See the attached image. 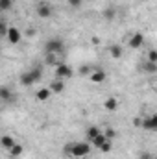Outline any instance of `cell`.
<instances>
[{
	"label": "cell",
	"instance_id": "obj_25",
	"mask_svg": "<svg viewBox=\"0 0 157 159\" xmlns=\"http://www.w3.org/2000/svg\"><path fill=\"white\" fill-rule=\"evenodd\" d=\"M7 28H9L7 20H6V19H0V39H2V37H6V34H7Z\"/></svg>",
	"mask_w": 157,
	"mask_h": 159
},
{
	"label": "cell",
	"instance_id": "obj_23",
	"mask_svg": "<svg viewBox=\"0 0 157 159\" xmlns=\"http://www.w3.org/2000/svg\"><path fill=\"white\" fill-rule=\"evenodd\" d=\"M102 133H104V137H105L107 141H111V143H113V139L117 137V131H115L113 128H105V129H104Z\"/></svg>",
	"mask_w": 157,
	"mask_h": 159
},
{
	"label": "cell",
	"instance_id": "obj_13",
	"mask_svg": "<svg viewBox=\"0 0 157 159\" xmlns=\"http://www.w3.org/2000/svg\"><path fill=\"white\" fill-rule=\"evenodd\" d=\"M19 81H20L24 87H30V85H34V83H35V80H34V76L30 74V70L22 72V74H20V78H19Z\"/></svg>",
	"mask_w": 157,
	"mask_h": 159
},
{
	"label": "cell",
	"instance_id": "obj_12",
	"mask_svg": "<svg viewBox=\"0 0 157 159\" xmlns=\"http://www.w3.org/2000/svg\"><path fill=\"white\" fill-rule=\"evenodd\" d=\"M104 109H105V111H111V113L117 111L118 109V100L115 96H107V98L104 100Z\"/></svg>",
	"mask_w": 157,
	"mask_h": 159
},
{
	"label": "cell",
	"instance_id": "obj_8",
	"mask_svg": "<svg viewBox=\"0 0 157 159\" xmlns=\"http://www.w3.org/2000/svg\"><path fill=\"white\" fill-rule=\"evenodd\" d=\"M89 80H91L92 83H104V81L107 80V74H105L104 69H92V72L89 74Z\"/></svg>",
	"mask_w": 157,
	"mask_h": 159
},
{
	"label": "cell",
	"instance_id": "obj_30",
	"mask_svg": "<svg viewBox=\"0 0 157 159\" xmlns=\"http://www.w3.org/2000/svg\"><path fill=\"white\" fill-rule=\"evenodd\" d=\"M141 120H142V117H135L133 119V126L135 128H141Z\"/></svg>",
	"mask_w": 157,
	"mask_h": 159
},
{
	"label": "cell",
	"instance_id": "obj_29",
	"mask_svg": "<svg viewBox=\"0 0 157 159\" xmlns=\"http://www.w3.org/2000/svg\"><path fill=\"white\" fill-rule=\"evenodd\" d=\"M67 2H69V6H70V7H74V9H78L79 6L83 4V0H67Z\"/></svg>",
	"mask_w": 157,
	"mask_h": 159
},
{
	"label": "cell",
	"instance_id": "obj_3",
	"mask_svg": "<svg viewBox=\"0 0 157 159\" xmlns=\"http://www.w3.org/2000/svg\"><path fill=\"white\" fill-rule=\"evenodd\" d=\"M54 74H56V78H57V80H70L72 76H74V70H72V67H70L69 63L59 61V63L56 65Z\"/></svg>",
	"mask_w": 157,
	"mask_h": 159
},
{
	"label": "cell",
	"instance_id": "obj_5",
	"mask_svg": "<svg viewBox=\"0 0 157 159\" xmlns=\"http://www.w3.org/2000/svg\"><path fill=\"white\" fill-rule=\"evenodd\" d=\"M142 44H144V35H142L141 32H135V34L129 35V39H128V46H129V48L137 50V48H141Z\"/></svg>",
	"mask_w": 157,
	"mask_h": 159
},
{
	"label": "cell",
	"instance_id": "obj_18",
	"mask_svg": "<svg viewBox=\"0 0 157 159\" xmlns=\"http://www.w3.org/2000/svg\"><path fill=\"white\" fill-rule=\"evenodd\" d=\"M30 74L34 76L35 83H37V81H41V78H43V65H34V67L30 69Z\"/></svg>",
	"mask_w": 157,
	"mask_h": 159
},
{
	"label": "cell",
	"instance_id": "obj_11",
	"mask_svg": "<svg viewBox=\"0 0 157 159\" xmlns=\"http://www.w3.org/2000/svg\"><path fill=\"white\" fill-rule=\"evenodd\" d=\"M7 154H9V157H11V159H19L22 154H24V146H22V144H19V143H15V144L7 150Z\"/></svg>",
	"mask_w": 157,
	"mask_h": 159
},
{
	"label": "cell",
	"instance_id": "obj_21",
	"mask_svg": "<svg viewBox=\"0 0 157 159\" xmlns=\"http://www.w3.org/2000/svg\"><path fill=\"white\" fill-rule=\"evenodd\" d=\"M44 63H46V65H50V67H56V65L59 63L57 54H44Z\"/></svg>",
	"mask_w": 157,
	"mask_h": 159
},
{
	"label": "cell",
	"instance_id": "obj_27",
	"mask_svg": "<svg viewBox=\"0 0 157 159\" xmlns=\"http://www.w3.org/2000/svg\"><path fill=\"white\" fill-rule=\"evenodd\" d=\"M91 72H92V69H91L89 65H81V67H79V74H81V76H89Z\"/></svg>",
	"mask_w": 157,
	"mask_h": 159
},
{
	"label": "cell",
	"instance_id": "obj_1",
	"mask_svg": "<svg viewBox=\"0 0 157 159\" xmlns=\"http://www.w3.org/2000/svg\"><path fill=\"white\" fill-rule=\"evenodd\" d=\"M63 154L74 159L87 157L91 154V143H87V141H70V143H67L63 146Z\"/></svg>",
	"mask_w": 157,
	"mask_h": 159
},
{
	"label": "cell",
	"instance_id": "obj_24",
	"mask_svg": "<svg viewBox=\"0 0 157 159\" xmlns=\"http://www.w3.org/2000/svg\"><path fill=\"white\" fill-rule=\"evenodd\" d=\"M15 0H0V11H9L13 7Z\"/></svg>",
	"mask_w": 157,
	"mask_h": 159
},
{
	"label": "cell",
	"instance_id": "obj_20",
	"mask_svg": "<svg viewBox=\"0 0 157 159\" xmlns=\"http://www.w3.org/2000/svg\"><path fill=\"white\" fill-rule=\"evenodd\" d=\"M115 17H117V9H115L113 6H107V7L104 9V19H105V20H113Z\"/></svg>",
	"mask_w": 157,
	"mask_h": 159
},
{
	"label": "cell",
	"instance_id": "obj_9",
	"mask_svg": "<svg viewBox=\"0 0 157 159\" xmlns=\"http://www.w3.org/2000/svg\"><path fill=\"white\" fill-rule=\"evenodd\" d=\"M48 89H50V93H52V94H59V93H63V91H65V81H63V80H57V78L52 80Z\"/></svg>",
	"mask_w": 157,
	"mask_h": 159
},
{
	"label": "cell",
	"instance_id": "obj_7",
	"mask_svg": "<svg viewBox=\"0 0 157 159\" xmlns=\"http://www.w3.org/2000/svg\"><path fill=\"white\" fill-rule=\"evenodd\" d=\"M35 13H37L39 19H48V17H52V6L46 4V2H41L35 7Z\"/></svg>",
	"mask_w": 157,
	"mask_h": 159
},
{
	"label": "cell",
	"instance_id": "obj_10",
	"mask_svg": "<svg viewBox=\"0 0 157 159\" xmlns=\"http://www.w3.org/2000/svg\"><path fill=\"white\" fill-rule=\"evenodd\" d=\"M13 98H15V93H13L7 85H2V87H0V100H2V102H11Z\"/></svg>",
	"mask_w": 157,
	"mask_h": 159
},
{
	"label": "cell",
	"instance_id": "obj_19",
	"mask_svg": "<svg viewBox=\"0 0 157 159\" xmlns=\"http://www.w3.org/2000/svg\"><path fill=\"white\" fill-rule=\"evenodd\" d=\"M141 69H142L144 72H148V74H155V72H157V63H152V61H144Z\"/></svg>",
	"mask_w": 157,
	"mask_h": 159
},
{
	"label": "cell",
	"instance_id": "obj_6",
	"mask_svg": "<svg viewBox=\"0 0 157 159\" xmlns=\"http://www.w3.org/2000/svg\"><path fill=\"white\" fill-rule=\"evenodd\" d=\"M141 128H142V129H148V131H155L157 129V117L155 115L142 117V120H141Z\"/></svg>",
	"mask_w": 157,
	"mask_h": 159
},
{
	"label": "cell",
	"instance_id": "obj_32",
	"mask_svg": "<svg viewBox=\"0 0 157 159\" xmlns=\"http://www.w3.org/2000/svg\"><path fill=\"white\" fill-rule=\"evenodd\" d=\"M142 2H150V0H142Z\"/></svg>",
	"mask_w": 157,
	"mask_h": 159
},
{
	"label": "cell",
	"instance_id": "obj_31",
	"mask_svg": "<svg viewBox=\"0 0 157 159\" xmlns=\"http://www.w3.org/2000/svg\"><path fill=\"white\" fill-rule=\"evenodd\" d=\"M150 157H152V154H150V152H142V154L139 156V159H150Z\"/></svg>",
	"mask_w": 157,
	"mask_h": 159
},
{
	"label": "cell",
	"instance_id": "obj_15",
	"mask_svg": "<svg viewBox=\"0 0 157 159\" xmlns=\"http://www.w3.org/2000/svg\"><path fill=\"white\" fill-rule=\"evenodd\" d=\"M50 96H52V93H50V89H48V87H43V89H39V91L35 93V98H37L39 102H46Z\"/></svg>",
	"mask_w": 157,
	"mask_h": 159
},
{
	"label": "cell",
	"instance_id": "obj_14",
	"mask_svg": "<svg viewBox=\"0 0 157 159\" xmlns=\"http://www.w3.org/2000/svg\"><path fill=\"white\" fill-rule=\"evenodd\" d=\"M15 143H17V141H15L11 135H2V137H0V146H2V148H6V150H9Z\"/></svg>",
	"mask_w": 157,
	"mask_h": 159
},
{
	"label": "cell",
	"instance_id": "obj_26",
	"mask_svg": "<svg viewBox=\"0 0 157 159\" xmlns=\"http://www.w3.org/2000/svg\"><path fill=\"white\" fill-rule=\"evenodd\" d=\"M98 150H100V152H104V154H109V152L113 150V143H111V141H105Z\"/></svg>",
	"mask_w": 157,
	"mask_h": 159
},
{
	"label": "cell",
	"instance_id": "obj_2",
	"mask_svg": "<svg viewBox=\"0 0 157 159\" xmlns=\"http://www.w3.org/2000/svg\"><path fill=\"white\" fill-rule=\"evenodd\" d=\"M65 52V43L61 37H50L44 43V54H63Z\"/></svg>",
	"mask_w": 157,
	"mask_h": 159
},
{
	"label": "cell",
	"instance_id": "obj_28",
	"mask_svg": "<svg viewBox=\"0 0 157 159\" xmlns=\"http://www.w3.org/2000/svg\"><path fill=\"white\" fill-rule=\"evenodd\" d=\"M148 61H152V63H157V50H150L148 52Z\"/></svg>",
	"mask_w": 157,
	"mask_h": 159
},
{
	"label": "cell",
	"instance_id": "obj_33",
	"mask_svg": "<svg viewBox=\"0 0 157 159\" xmlns=\"http://www.w3.org/2000/svg\"><path fill=\"white\" fill-rule=\"evenodd\" d=\"M150 159H155V157H154V156H152V157H150Z\"/></svg>",
	"mask_w": 157,
	"mask_h": 159
},
{
	"label": "cell",
	"instance_id": "obj_16",
	"mask_svg": "<svg viewBox=\"0 0 157 159\" xmlns=\"http://www.w3.org/2000/svg\"><path fill=\"white\" fill-rule=\"evenodd\" d=\"M98 133H100V128H98V126H89L87 131H85V139H87V143H91Z\"/></svg>",
	"mask_w": 157,
	"mask_h": 159
},
{
	"label": "cell",
	"instance_id": "obj_22",
	"mask_svg": "<svg viewBox=\"0 0 157 159\" xmlns=\"http://www.w3.org/2000/svg\"><path fill=\"white\" fill-rule=\"evenodd\" d=\"M105 141H107V139H105V137H104V133L100 131V133H98V135H96V137H94V139L91 141V144H92L94 148H100V146H102V144H104Z\"/></svg>",
	"mask_w": 157,
	"mask_h": 159
},
{
	"label": "cell",
	"instance_id": "obj_4",
	"mask_svg": "<svg viewBox=\"0 0 157 159\" xmlns=\"http://www.w3.org/2000/svg\"><path fill=\"white\" fill-rule=\"evenodd\" d=\"M6 39H7L9 44H19L22 41V32L19 28H15V26H9L7 28V34H6Z\"/></svg>",
	"mask_w": 157,
	"mask_h": 159
},
{
	"label": "cell",
	"instance_id": "obj_17",
	"mask_svg": "<svg viewBox=\"0 0 157 159\" xmlns=\"http://www.w3.org/2000/svg\"><path fill=\"white\" fill-rule=\"evenodd\" d=\"M109 54H111V57H113V59H120V57H122V54H124V50H122V46H120V44H111V46H109Z\"/></svg>",
	"mask_w": 157,
	"mask_h": 159
}]
</instances>
